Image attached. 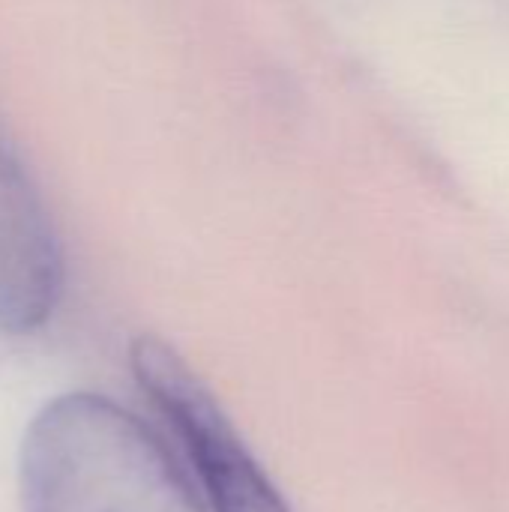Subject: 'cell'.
<instances>
[{"mask_svg":"<svg viewBox=\"0 0 509 512\" xmlns=\"http://www.w3.org/2000/svg\"><path fill=\"white\" fill-rule=\"evenodd\" d=\"M21 512H204L162 441L96 393H63L30 420Z\"/></svg>","mask_w":509,"mask_h":512,"instance_id":"cell-1","label":"cell"},{"mask_svg":"<svg viewBox=\"0 0 509 512\" xmlns=\"http://www.w3.org/2000/svg\"><path fill=\"white\" fill-rule=\"evenodd\" d=\"M129 366L141 393L177 435L213 512H294L216 396L168 342L147 333L132 339Z\"/></svg>","mask_w":509,"mask_h":512,"instance_id":"cell-2","label":"cell"},{"mask_svg":"<svg viewBox=\"0 0 509 512\" xmlns=\"http://www.w3.org/2000/svg\"><path fill=\"white\" fill-rule=\"evenodd\" d=\"M66 288L63 243L42 192L0 135V333L51 321Z\"/></svg>","mask_w":509,"mask_h":512,"instance_id":"cell-3","label":"cell"}]
</instances>
